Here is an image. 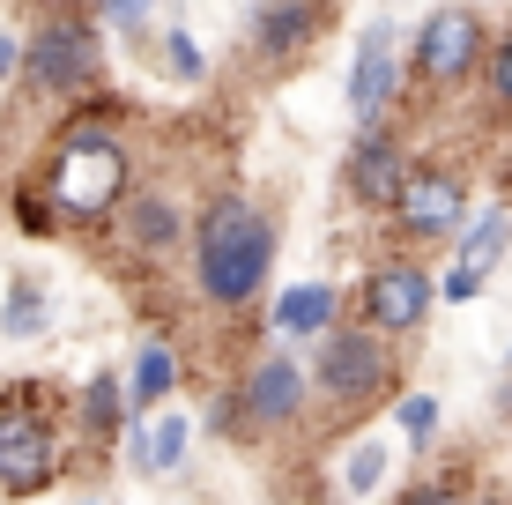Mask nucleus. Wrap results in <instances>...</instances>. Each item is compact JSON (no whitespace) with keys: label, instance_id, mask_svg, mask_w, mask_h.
Here are the masks:
<instances>
[{"label":"nucleus","instance_id":"obj_1","mask_svg":"<svg viewBox=\"0 0 512 505\" xmlns=\"http://www.w3.org/2000/svg\"><path fill=\"white\" fill-rule=\"evenodd\" d=\"M268 268H275V223L245 194L208 201V216L193 223V275H201L208 305H223V312L253 305L268 290Z\"/></svg>","mask_w":512,"mask_h":505},{"label":"nucleus","instance_id":"obj_2","mask_svg":"<svg viewBox=\"0 0 512 505\" xmlns=\"http://www.w3.org/2000/svg\"><path fill=\"white\" fill-rule=\"evenodd\" d=\"M127 171L134 164H127V149H119V134L104 119H67L60 149L45 164V194L67 223H97L127 201Z\"/></svg>","mask_w":512,"mask_h":505},{"label":"nucleus","instance_id":"obj_3","mask_svg":"<svg viewBox=\"0 0 512 505\" xmlns=\"http://www.w3.org/2000/svg\"><path fill=\"white\" fill-rule=\"evenodd\" d=\"M67 468V439L45 409V387L0 394V498H38Z\"/></svg>","mask_w":512,"mask_h":505},{"label":"nucleus","instance_id":"obj_4","mask_svg":"<svg viewBox=\"0 0 512 505\" xmlns=\"http://www.w3.org/2000/svg\"><path fill=\"white\" fill-rule=\"evenodd\" d=\"M97 75H104L97 15L52 8L45 23L23 38V82H30L38 97H82V90H97Z\"/></svg>","mask_w":512,"mask_h":505},{"label":"nucleus","instance_id":"obj_5","mask_svg":"<svg viewBox=\"0 0 512 505\" xmlns=\"http://www.w3.org/2000/svg\"><path fill=\"white\" fill-rule=\"evenodd\" d=\"M312 379L334 409H364V402H386L401 379V350H386V335L372 327H334L312 357Z\"/></svg>","mask_w":512,"mask_h":505},{"label":"nucleus","instance_id":"obj_6","mask_svg":"<svg viewBox=\"0 0 512 505\" xmlns=\"http://www.w3.org/2000/svg\"><path fill=\"white\" fill-rule=\"evenodd\" d=\"M468 179L453 164H416V179H409V194L394 201V231L409 238V246H438V238H453L461 246V231H468Z\"/></svg>","mask_w":512,"mask_h":505},{"label":"nucleus","instance_id":"obj_7","mask_svg":"<svg viewBox=\"0 0 512 505\" xmlns=\"http://www.w3.org/2000/svg\"><path fill=\"white\" fill-rule=\"evenodd\" d=\"M475 67H490L483 15H475V8H431V15H423V38H416V75L453 90V82H468Z\"/></svg>","mask_w":512,"mask_h":505},{"label":"nucleus","instance_id":"obj_8","mask_svg":"<svg viewBox=\"0 0 512 505\" xmlns=\"http://www.w3.org/2000/svg\"><path fill=\"white\" fill-rule=\"evenodd\" d=\"M431 275L416 268V260H379L372 283H364V327L372 335H409V327H423V312H431Z\"/></svg>","mask_w":512,"mask_h":505},{"label":"nucleus","instance_id":"obj_9","mask_svg":"<svg viewBox=\"0 0 512 505\" xmlns=\"http://www.w3.org/2000/svg\"><path fill=\"white\" fill-rule=\"evenodd\" d=\"M401 97V60H394V38L386 30H364L357 45V67H349V112H357L364 134L386 127V104Z\"/></svg>","mask_w":512,"mask_h":505},{"label":"nucleus","instance_id":"obj_10","mask_svg":"<svg viewBox=\"0 0 512 505\" xmlns=\"http://www.w3.org/2000/svg\"><path fill=\"white\" fill-rule=\"evenodd\" d=\"M409 179H416V164H409V149H401L386 127L357 134V149H349V194H357V201L394 208L401 194H409Z\"/></svg>","mask_w":512,"mask_h":505},{"label":"nucleus","instance_id":"obj_11","mask_svg":"<svg viewBox=\"0 0 512 505\" xmlns=\"http://www.w3.org/2000/svg\"><path fill=\"white\" fill-rule=\"evenodd\" d=\"M505 238H512V216H505V208H483V216L468 223V231H461V246H453L446 283H438V290H446V305H468L475 290H483V275L505 260Z\"/></svg>","mask_w":512,"mask_h":505},{"label":"nucleus","instance_id":"obj_12","mask_svg":"<svg viewBox=\"0 0 512 505\" xmlns=\"http://www.w3.org/2000/svg\"><path fill=\"white\" fill-rule=\"evenodd\" d=\"M245 424H260V431H275V424H297V409H305V372H297L282 350H268L245 372Z\"/></svg>","mask_w":512,"mask_h":505},{"label":"nucleus","instance_id":"obj_13","mask_svg":"<svg viewBox=\"0 0 512 505\" xmlns=\"http://www.w3.org/2000/svg\"><path fill=\"white\" fill-rule=\"evenodd\" d=\"M334 312H342L334 283H290V290L275 298V335H290V342H327V335H334Z\"/></svg>","mask_w":512,"mask_h":505},{"label":"nucleus","instance_id":"obj_14","mask_svg":"<svg viewBox=\"0 0 512 505\" xmlns=\"http://www.w3.org/2000/svg\"><path fill=\"white\" fill-rule=\"evenodd\" d=\"M179 201L171 194H134L127 201V216H119V238H127L134 253H149V260H164L171 246H179Z\"/></svg>","mask_w":512,"mask_h":505},{"label":"nucleus","instance_id":"obj_15","mask_svg":"<svg viewBox=\"0 0 512 505\" xmlns=\"http://www.w3.org/2000/svg\"><path fill=\"white\" fill-rule=\"evenodd\" d=\"M320 30H327L320 8H260V15H253V45L268 52V60H297Z\"/></svg>","mask_w":512,"mask_h":505},{"label":"nucleus","instance_id":"obj_16","mask_svg":"<svg viewBox=\"0 0 512 505\" xmlns=\"http://www.w3.org/2000/svg\"><path fill=\"white\" fill-rule=\"evenodd\" d=\"M127 439H134V468H141V476H171V468L186 461L193 424H186V416H156V424H149V416H134Z\"/></svg>","mask_w":512,"mask_h":505},{"label":"nucleus","instance_id":"obj_17","mask_svg":"<svg viewBox=\"0 0 512 505\" xmlns=\"http://www.w3.org/2000/svg\"><path fill=\"white\" fill-rule=\"evenodd\" d=\"M127 402H134V394H127V379H119V372H90V387H82V409H75L82 439L104 446L119 424H127Z\"/></svg>","mask_w":512,"mask_h":505},{"label":"nucleus","instance_id":"obj_18","mask_svg":"<svg viewBox=\"0 0 512 505\" xmlns=\"http://www.w3.org/2000/svg\"><path fill=\"white\" fill-rule=\"evenodd\" d=\"M179 387V357L164 350V342H141L134 350V372H127V394H134V416H149L164 394Z\"/></svg>","mask_w":512,"mask_h":505},{"label":"nucleus","instance_id":"obj_19","mask_svg":"<svg viewBox=\"0 0 512 505\" xmlns=\"http://www.w3.org/2000/svg\"><path fill=\"white\" fill-rule=\"evenodd\" d=\"M52 320V305H45V290L38 283H15V298H8V312H0V327H8L15 342L23 335H38V327Z\"/></svg>","mask_w":512,"mask_h":505},{"label":"nucleus","instance_id":"obj_20","mask_svg":"<svg viewBox=\"0 0 512 505\" xmlns=\"http://www.w3.org/2000/svg\"><path fill=\"white\" fill-rule=\"evenodd\" d=\"M156 52H164V75H171V82H201V75H208L201 45L179 30V15H171V30H164V45H156Z\"/></svg>","mask_w":512,"mask_h":505},{"label":"nucleus","instance_id":"obj_21","mask_svg":"<svg viewBox=\"0 0 512 505\" xmlns=\"http://www.w3.org/2000/svg\"><path fill=\"white\" fill-rule=\"evenodd\" d=\"M394 424H401V439L423 454V446L438 439V402H431V394H401V402H394Z\"/></svg>","mask_w":512,"mask_h":505},{"label":"nucleus","instance_id":"obj_22","mask_svg":"<svg viewBox=\"0 0 512 505\" xmlns=\"http://www.w3.org/2000/svg\"><path fill=\"white\" fill-rule=\"evenodd\" d=\"M379 476H386V446L372 439V446H357V454H349V468H342V483H349V491H379Z\"/></svg>","mask_w":512,"mask_h":505},{"label":"nucleus","instance_id":"obj_23","mask_svg":"<svg viewBox=\"0 0 512 505\" xmlns=\"http://www.w3.org/2000/svg\"><path fill=\"white\" fill-rule=\"evenodd\" d=\"M490 104H498V112H512V30L490 45Z\"/></svg>","mask_w":512,"mask_h":505},{"label":"nucleus","instance_id":"obj_24","mask_svg":"<svg viewBox=\"0 0 512 505\" xmlns=\"http://www.w3.org/2000/svg\"><path fill=\"white\" fill-rule=\"evenodd\" d=\"M97 23L104 30H134V38H141V30H156V15L149 8H97Z\"/></svg>","mask_w":512,"mask_h":505},{"label":"nucleus","instance_id":"obj_25","mask_svg":"<svg viewBox=\"0 0 512 505\" xmlns=\"http://www.w3.org/2000/svg\"><path fill=\"white\" fill-rule=\"evenodd\" d=\"M394 505H461V491H453V483H409Z\"/></svg>","mask_w":512,"mask_h":505},{"label":"nucleus","instance_id":"obj_26","mask_svg":"<svg viewBox=\"0 0 512 505\" xmlns=\"http://www.w3.org/2000/svg\"><path fill=\"white\" fill-rule=\"evenodd\" d=\"M8 75H23V45H15L8 30H0V82H8Z\"/></svg>","mask_w":512,"mask_h":505},{"label":"nucleus","instance_id":"obj_27","mask_svg":"<svg viewBox=\"0 0 512 505\" xmlns=\"http://www.w3.org/2000/svg\"><path fill=\"white\" fill-rule=\"evenodd\" d=\"M82 505H104V498H82Z\"/></svg>","mask_w":512,"mask_h":505},{"label":"nucleus","instance_id":"obj_28","mask_svg":"<svg viewBox=\"0 0 512 505\" xmlns=\"http://www.w3.org/2000/svg\"><path fill=\"white\" fill-rule=\"evenodd\" d=\"M483 505H498V498H483Z\"/></svg>","mask_w":512,"mask_h":505}]
</instances>
